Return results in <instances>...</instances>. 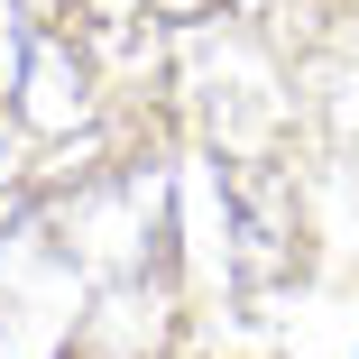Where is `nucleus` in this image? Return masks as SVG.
<instances>
[{"instance_id": "f257e3e1", "label": "nucleus", "mask_w": 359, "mask_h": 359, "mask_svg": "<svg viewBox=\"0 0 359 359\" xmlns=\"http://www.w3.org/2000/svg\"><path fill=\"white\" fill-rule=\"evenodd\" d=\"M19 74H28V28H19V10H10V0H0V111H10Z\"/></svg>"}]
</instances>
